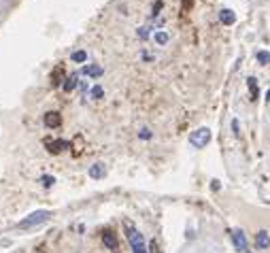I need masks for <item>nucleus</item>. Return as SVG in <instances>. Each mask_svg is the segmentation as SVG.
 Instances as JSON below:
<instances>
[{"mask_svg":"<svg viewBox=\"0 0 270 253\" xmlns=\"http://www.w3.org/2000/svg\"><path fill=\"white\" fill-rule=\"evenodd\" d=\"M126 236H128V243H130L132 253H147L145 238H143V234H140L136 228H132V225H126Z\"/></svg>","mask_w":270,"mask_h":253,"instance_id":"obj_1","label":"nucleus"},{"mask_svg":"<svg viewBox=\"0 0 270 253\" xmlns=\"http://www.w3.org/2000/svg\"><path fill=\"white\" fill-rule=\"evenodd\" d=\"M49 217H51V213H49V211H34V213H32V215H28L26 219H22V222L17 224V228H19V230L34 228V225H41V224H45Z\"/></svg>","mask_w":270,"mask_h":253,"instance_id":"obj_2","label":"nucleus"},{"mask_svg":"<svg viewBox=\"0 0 270 253\" xmlns=\"http://www.w3.org/2000/svg\"><path fill=\"white\" fill-rule=\"evenodd\" d=\"M209 142H211V130L209 128H198V130H194V132L189 134V145L196 147V149L207 147Z\"/></svg>","mask_w":270,"mask_h":253,"instance_id":"obj_3","label":"nucleus"},{"mask_svg":"<svg viewBox=\"0 0 270 253\" xmlns=\"http://www.w3.org/2000/svg\"><path fill=\"white\" fill-rule=\"evenodd\" d=\"M230 236H232V243H234L236 251H241V253H249V245H247L245 232H243V230H232V232H230Z\"/></svg>","mask_w":270,"mask_h":253,"instance_id":"obj_4","label":"nucleus"},{"mask_svg":"<svg viewBox=\"0 0 270 253\" xmlns=\"http://www.w3.org/2000/svg\"><path fill=\"white\" fill-rule=\"evenodd\" d=\"M45 126L47 128H60L62 126V115L60 113H55V111H51V113H45Z\"/></svg>","mask_w":270,"mask_h":253,"instance_id":"obj_5","label":"nucleus"},{"mask_svg":"<svg viewBox=\"0 0 270 253\" xmlns=\"http://www.w3.org/2000/svg\"><path fill=\"white\" fill-rule=\"evenodd\" d=\"M102 245H105L107 249H111V251H115L117 249V238H115V234L113 232H102Z\"/></svg>","mask_w":270,"mask_h":253,"instance_id":"obj_6","label":"nucleus"},{"mask_svg":"<svg viewBox=\"0 0 270 253\" xmlns=\"http://www.w3.org/2000/svg\"><path fill=\"white\" fill-rule=\"evenodd\" d=\"M255 245H258V249H268L270 247V236L266 230H260L258 234H255Z\"/></svg>","mask_w":270,"mask_h":253,"instance_id":"obj_7","label":"nucleus"},{"mask_svg":"<svg viewBox=\"0 0 270 253\" xmlns=\"http://www.w3.org/2000/svg\"><path fill=\"white\" fill-rule=\"evenodd\" d=\"M247 87H249V94H251V100H258L260 87H258V81H255V77H249V79H247Z\"/></svg>","mask_w":270,"mask_h":253,"instance_id":"obj_8","label":"nucleus"},{"mask_svg":"<svg viewBox=\"0 0 270 253\" xmlns=\"http://www.w3.org/2000/svg\"><path fill=\"white\" fill-rule=\"evenodd\" d=\"M219 19H221V24H226V26H232L236 22V15H234V11H230V9H223L219 13Z\"/></svg>","mask_w":270,"mask_h":253,"instance_id":"obj_9","label":"nucleus"},{"mask_svg":"<svg viewBox=\"0 0 270 253\" xmlns=\"http://www.w3.org/2000/svg\"><path fill=\"white\" fill-rule=\"evenodd\" d=\"M105 174H107L105 164H94L92 168H89V177H92V179H102Z\"/></svg>","mask_w":270,"mask_h":253,"instance_id":"obj_10","label":"nucleus"},{"mask_svg":"<svg viewBox=\"0 0 270 253\" xmlns=\"http://www.w3.org/2000/svg\"><path fill=\"white\" fill-rule=\"evenodd\" d=\"M81 75H87V77H100L102 75V68L100 66H96V64H92V66H83V70H81Z\"/></svg>","mask_w":270,"mask_h":253,"instance_id":"obj_11","label":"nucleus"},{"mask_svg":"<svg viewBox=\"0 0 270 253\" xmlns=\"http://www.w3.org/2000/svg\"><path fill=\"white\" fill-rule=\"evenodd\" d=\"M47 145H49L51 153H60V151H64V149L68 147V142L66 141H54V142H47Z\"/></svg>","mask_w":270,"mask_h":253,"instance_id":"obj_12","label":"nucleus"},{"mask_svg":"<svg viewBox=\"0 0 270 253\" xmlns=\"http://www.w3.org/2000/svg\"><path fill=\"white\" fill-rule=\"evenodd\" d=\"M77 79H79V75H70L66 79V83H64V92H73L77 87Z\"/></svg>","mask_w":270,"mask_h":253,"instance_id":"obj_13","label":"nucleus"},{"mask_svg":"<svg viewBox=\"0 0 270 253\" xmlns=\"http://www.w3.org/2000/svg\"><path fill=\"white\" fill-rule=\"evenodd\" d=\"M156 43L158 45H166V43H168V32H162V30L156 32Z\"/></svg>","mask_w":270,"mask_h":253,"instance_id":"obj_14","label":"nucleus"},{"mask_svg":"<svg viewBox=\"0 0 270 253\" xmlns=\"http://www.w3.org/2000/svg\"><path fill=\"white\" fill-rule=\"evenodd\" d=\"M70 57H73V62L81 64V62H85V60H87V54H85V51H75V54L70 56Z\"/></svg>","mask_w":270,"mask_h":253,"instance_id":"obj_15","label":"nucleus"},{"mask_svg":"<svg viewBox=\"0 0 270 253\" xmlns=\"http://www.w3.org/2000/svg\"><path fill=\"white\" fill-rule=\"evenodd\" d=\"M258 62L260 64H270V54H266V51H258Z\"/></svg>","mask_w":270,"mask_h":253,"instance_id":"obj_16","label":"nucleus"},{"mask_svg":"<svg viewBox=\"0 0 270 253\" xmlns=\"http://www.w3.org/2000/svg\"><path fill=\"white\" fill-rule=\"evenodd\" d=\"M102 94H105V89H102L100 85H94L92 87V98L98 100V98H102Z\"/></svg>","mask_w":270,"mask_h":253,"instance_id":"obj_17","label":"nucleus"},{"mask_svg":"<svg viewBox=\"0 0 270 253\" xmlns=\"http://www.w3.org/2000/svg\"><path fill=\"white\" fill-rule=\"evenodd\" d=\"M41 183L45 187H51V185H54V177H51V174H45V177H41Z\"/></svg>","mask_w":270,"mask_h":253,"instance_id":"obj_18","label":"nucleus"},{"mask_svg":"<svg viewBox=\"0 0 270 253\" xmlns=\"http://www.w3.org/2000/svg\"><path fill=\"white\" fill-rule=\"evenodd\" d=\"M232 132H234L236 139H239V136H241V130H239V119H232Z\"/></svg>","mask_w":270,"mask_h":253,"instance_id":"obj_19","label":"nucleus"},{"mask_svg":"<svg viewBox=\"0 0 270 253\" xmlns=\"http://www.w3.org/2000/svg\"><path fill=\"white\" fill-rule=\"evenodd\" d=\"M140 139H143V141H147V139H151V132H149V130H147V128H143V130H140Z\"/></svg>","mask_w":270,"mask_h":253,"instance_id":"obj_20","label":"nucleus"},{"mask_svg":"<svg viewBox=\"0 0 270 253\" xmlns=\"http://www.w3.org/2000/svg\"><path fill=\"white\" fill-rule=\"evenodd\" d=\"M138 36L140 38H147V36H149V28H140L138 30Z\"/></svg>","mask_w":270,"mask_h":253,"instance_id":"obj_21","label":"nucleus"},{"mask_svg":"<svg viewBox=\"0 0 270 253\" xmlns=\"http://www.w3.org/2000/svg\"><path fill=\"white\" fill-rule=\"evenodd\" d=\"M266 100L270 102V89H268V94H266Z\"/></svg>","mask_w":270,"mask_h":253,"instance_id":"obj_22","label":"nucleus"}]
</instances>
